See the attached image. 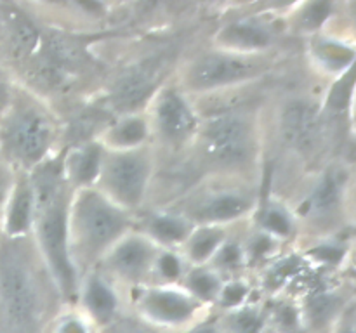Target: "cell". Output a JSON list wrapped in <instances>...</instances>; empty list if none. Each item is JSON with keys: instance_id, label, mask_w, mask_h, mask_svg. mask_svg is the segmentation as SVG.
I'll return each instance as SVG.
<instances>
[{"instance_id": "obj_26", "label": "cell", "mask_w": 356, "mask_h": 333, "mask_svg": "<svg viewBox=\"0 0 356 333\" xmlns=\"http://www.w3.org/2000/svg\"><path fill=\"white\" fill-rule=\"evenodd\" d=\"M146 92H148V80L143 78V76H131V78L125 80L117 90V103L120 106L132 108L139 103V101L145 99Z\"/></svg>"}, {"instance_id": "obj_6", "label": "cell", "mask_w": 356, "mask_h": 333, "mask_svg": "<svg viewBox=\"0 0 356 333\" xmlns=\"http://www.w3.org/2000/svg\"><path fill=\"white\" fill-rule=\"evenodd\" d=\"M52 141V127L37 110L13 111L2 128V144L7 155L23 166L40 163Z\"/></svg>"}, {"instance_id": "obj_32", "label": "cell", "mask_w": 356, "mask_h": 333, "mask_svg": "<svg viewBox=\"0 0 356 333\" xmlns=\"http://www.w3.org/2000/svg\"><path fill=\"white\" fill-rule=\"evenodd\" d=\"M54 333H89V328L76 316H68V318H63L58 323Z\"/></svg>"}, {"instance_id": "obj_8", "label": "cell", "mask_w": 356, "mask_h": 333, "mask_svg": "<svg viewBox=\"0 0 356 333\" xmlns=\"http://www.w3.org/2000/svg\"><path fill=\"white\" fill-rule=\"evenodd\" d=\"M202 302L188 290L149 288L139 298V312L149 323L167 328L188 326L197 319Z\"/></svg>"}, {"instance_id": "obj_22", "label": "cell", "mask_w": 356, "mask_h": 333, "mask_svg": "<svg viewBox=\"0 0 356 333\" xmlns=\"http://www.w3.org/2000/svg\"><path fill=\"white\" fill-rule=\"evenodd\" d=\"M148 229L153 238L165 243V245L186 241L188 236L193 231L190 222L176 217V215H159V217L152 219Z\"/></svg>"}, {"instance_id": "obj_36", "label": "cell", "mask_w": 356, "mask_h": 333, "mask_svg": "<svg viewBox=\"0 0 356 333\" xmlns=\"http://www.w3.org/2000/svg\"><path fill=\"white\" fill-rule=\"evenodd\" d=\"M190 333H226L225 328L219 325H200L191 330Z\"/></svg>"}, {"instance_id": "obj_24", "label": "cell", "mask_w": 356, "mask_h": 333, "mask_svg": "<svg viewBox=\"0 0 356 333\" xmlns=\"http://www.w3.org/2000/svg\"><path fill=\"white\" fill-rule=\"evenodd\" d=\"M186 290L193 295L197 300L212 302L218 300V295L221 291V281L214 273L205 269H197L188 276Z\"/></svg>"}, {"instance_id": "obj_30", "label": "cell", "mask_w": 356, "mask_h": 333, "mask_svg": "<svg viewBox=\"0 0 356 333\" xmlns=\"http://www.w3.org/2000/svg\"><path fill=\"white\" fill-rule=\"evenodd\" d=\"M156 266H159L160 274H162L165 280L174 281L181 276V262L174 253H163L156 260Z\"/></svg>"}, {"instance_id": "obj_39", "label": "cell", "mask_w": 356, "mask_h": 333, "mask_svg": "<svg viewBox=\"0 0 356 333\" xmlns=\"http://www.w3.org/2000/svg\"><path fill=\"white\" fill-rule=\"evenodd\" d=\"M3 99H6V90H3V85L0 83V104L3 103Z\"/></svg>"}, {"instance_id": "obj_17", "label": "cell", "mask_w": 356, "mask_h": 333, "mask_svg": "<svg viewBox=\"0 0 356 333\" xmlns=\"http://www.w3.org/2000/svg\"><path fill=\"white\" fill-rule=\"evenodd\" d=\"M82 304L90 319L99 325H106L117 312L118 298L101 278L92 276L87 280L82 290Z\"/></svg>"}, {"instance_id": "obj_34", "label": "cell", "mask_w": 356, "mask_h": 333, "mask_svg": "<svg viewBox=\"0 0 356 333\" xmlns=\"http://www.w3.org/2000/svg\"><path fill=\"white\" fill-rule=\"evenodd\" d=\"M10 186H13V184L7 180L6 173H3L2 169H0V215H2L3 207H6V201H7V196H9Z\"/></svg>"}, {"instance_id": "obj_1", "label": "cell", "mask_w": 356, "mask_h": 333, "mask_svg": "<svg viewBox=\"0 0 356 333\" xmlns=\"http://www.w3.org/2000/svg\"><path fill=\"white\" fill-rule=\"evenodd\" d=\"M31 186L35 193L33 228L37 231L38 245L61 293L73 295L76 280L70 259L68 215L59 179L51 170H42L37 180H31Z\"/></svg>"}, {"instance_id": "obj_20", "label": "cell", "mask_w": 356, "mask_h": 333, "mask_svg": "<svg viewBox=\"0 0 356 333\" xmlns=\"http://www.w3.org/2000/svg\"><path fill=\"white\" fill-rule=\"evenodd\" d=\"M225 241V231L219 225L209 224L204 228L191 231L186 239L188 255L193 262H205L218 253Z\"/></svg>"}, {"instance_id": "obj_12", "label": "cell", "mask_w": 356, "mask_h": 333, "mask_svg": "<svg viewBox=\"0 0 356 333\" xmlns=\"http://www.w3.org/2000/svg\"><path fill=\"white\" fill-rule=\"evenodd\" d=\"M318 125V110L306 101H292L282 114V134L291 146L306 149L312 146Z\"/></svg>"}, {"instance_id": "obj_4", "label": "cell", "mask_w": 356, "mask_h": 333, "mask_svg": "<svg viewBox=\"0 0 356 333\" xmlns=\"http://www.w3.org/2000/svg\"><path fill=\"white\" fill-rule=\"evenodd\" d=\"M152 163L143 151L124 149V151L103 153L99 179L101 193L122 208H131L141 203L148 187Z\"/></svg>"}, {"instance_id": "obj_15", "label": "cell", "mask_w": 356, "mask_h": 333, "mask_svg": "<svg viewBox=\"0 0 356 333\" xmlns=\"http://www.w3.org/2000/svg\"><path fill=\"white\" fill-rule=\"evenodd\" d=\"M350 298L341 297L339 293H318L309 298L305 305V311L301 314L302 325L312 332H330L332 325Z\"/></svg>"}, {"instance_id": "obj_35", "label": "cell", "mask_w": 356, "mask_h": 333, "mask_svg": "<svg viewBox=\"0 0 356 333\" xmlns=\"http://www.w3.org/2000/svg\"><path fill=\"white\" fill-rule=\"evenodd\" d=\"M298 2L299 0H261V6H263V9L277 10V9H287V7L294 6V3Z\"/></svg>"}, {"instance_id": "obj_13", "label": "cell", "mask_w": 356, "mask_h": 333, "mask_svg": "<svg viewBox=\"0 0 356 333\" xmlns=\"http://www.w3.org/2000/svg\"><path fill=\"white\" fill-rule=\"evenodd\" d=\"M348 173L343 169H330L318 179L309 194V208L318 217H329L341 210L346 198Z\"/></svg>"}, {"instance_id": "obj_37", "label": "cell", "mask_w": 356, "mask_h": 333, "mask_svg": "<svg viewBox=\"0 0 356 333\" xmlns=\"http://www.w3.org/2000/svg\"><path fill=\"white\" fill-rule=\"evenodd\" d=\"M350 117H351V123H353V127L356 130V83H355L353 92H351V99H350Z\"/></svg>"}, {"instance_id": "obj_7", "label": "cell", "mask_w": 356, "mask_h": 333, "mask_svg": "<svg viewBox=\"0 0 356 333\" xmlns=\"http://www.w3.org/2000/svg\"><path fill=\"white\" fill-rule=\"evenodd\" d=\"M204 142L207 153L218 163L238 165L252 153V125L240 114H222L209 121Z\"/></svg>"}, {"instance_id": "obj_29", "label": "cell", "mask_w": 356, "mask_h": 333, "mask_svg": "<svg viewBox=\"0 0 356 333\" xmlns=\"http://www.w3.org/2000/svg\"><path fill=\"white\" fill-rule=\"evenodd\" d=\"M329 333H356V297L350 298Z\"/></svg>"}, {"instance_id": "obj_5", "label": "cell", "mask_w": 356, "mask_h": 333, "mask_svg": "<svg viewBox=\"0 0 356 333\" xmlns=\"http://www.w3.org/2000/svg\"><path fill=\"white\" fill-rule=\"evenodd\" d=\"M264 62L250 54L218 52L207 54L191 62L184 75V85L193 92L225 89L236 83L249 82L264 71Z\"/></svg>"}, {"instance_id": "obj_31", "label": "cell", "mask_w": 356, "mask_h": 333, "mask_svg": "<svg viewBox=\"0 0 356 333\" xmlns=\"http://www.w3.org/2000/svg\"><path fill=\"white\" fill-rule=\"evenodd\" d=\"M344 253H346V250H344L343 246L322 245L318 246V248L313 250L312 255L323 264H339L341 260H343Z\"/></svg>"}, {"instance_id": "obj_18", "label": "cell", "mask_w": 356, "mask_h": 333, "mask_svg": "<svg viewBox=\"0 0 356 333\" xmlns=\"http://www.w3.org/2000/svg\"><path fill=\"white\" fill-rule=\"evenodd\" d=\"M313 56L325 71L344 75L356 61V51L343 42L332 38H320L313 44Z\"/></svg>"}, {"instance_id": "obj_33", "label": "cell", "mask_w": 356, "mask_h": 333, "mask_svg": "<svg viewBox=\"0 0 356 333\" xmlns=\"http://www.w3.org/2000/svg\"><path fill=\"white\" fill-rule=\"evenodd\" d=\"M218 260L222 267H233L240 262V250L236 245H226L218 250Z\"/></svg>"}, {"instance_id": "obj_9", "label": "cell", "mask_w": 356, "mask_h": 333, "mask_svg": "<svg viewBox=\"0 0 356 333\" xmlns=\"http://www.w3.org/2000/svg\"><path fill=\"white\" fill-rule=\"evenodd\" d=\"M108 267L129 281L143 280L155 260V246L141 236H122L108 250Z\"/></svg>"}, {"instance_id": "obj_21", "label": "cell", "mask_w": 356, "mask_h": 333, "mask_svg": "<svg viewBox=\"0 0 356 333\" xmlns=\"http://www.w3.org/2000/svg\"><path fill=\"white\" fill-rule=\"evenodd\" d=\"M101 158H103V153L99 151L97 146H86V148L80 149L76 155L72 156L68 163L72 180H75L76 184H82V186H87L94 179H97Z\"/></svg>"}, {"instance_id": "obj_23", "label": "cell", "mask_w": 356, "mask_h": 333, "mask_svg": "<svg viewBox=\"0 0 356 333\" xmlns=\"http://www.w3.org/2000/svg\"><path fill=\"white\" fill-rule=\"evenodd\" d=\"M332 9L334 0H306L299 12L296 14V28L306 33L320 30L332 14Z\"/></svg>"}, {"instance_id": "obj_16", "label": "cell", "mask_w": 356, "mask_h": 333, "mask_svg": "<svg viewBox=\"0 0 356 333\" xmlns=\"http://www.w3.org/2000/svg\"><path fill=\"white\" fill-rule=\"evenodd\" d=\"M252 207V198L245 193H235V191H225L216 196L209 198L200 208H198V219L209 222V224H221V222L235 221Z\"/></svg>"}, {"instance_id": "obj_2", "label": "cell", "mask_w": 356, "mask_h": 333, "mask_svg": "<svg viewBox=\"0 0 356 333\" xmlns=\"http://www.w3.org/2000/svg\"><path fill=\"white\" fill-rule=\"evenodd\" d=\"M124 208L101 191L82 189L68 217V239L87 257L106 253L127 231Z\"/></svg>"}, {"instance_id": "obj_19", "label": "cell", "mask_w": 356, "mask_h": 333, "mask_svg": "<svg viewBox=\"0 0 356 333\" xmlns=\"http://www.w3.org/2000/svg\"><path fill=\"white\" fill-rule=\"evenodd\" d=\"M148 135V125L141 117H127L122 121L115 123L106 132V142L115 151H124V149H136L145 142Z\"/></svg>"}, {"instance_id": "obj_11", "label": "cell", "mask_w": 356, "mask_h": 333, "mask_svg": "<svg viewBox=\"0 0 356 333\" xmlns=\"http://www.w3.org/2000/svg\"><path fill=\"white\" fill-rule=\"evenodd\" d=\"M35 193L31 180L19 179L10 186L2 212L3 231L9 238H19L33 228Z\"/></svg>"}, {"instance_id": "obj_3", "label": "cell", "mask_w": 356, "mask_h": 333, "mask_svg": "<svg viewBox=\"0 0 356 333\" xmlns=\"http://www.w3.org/2000/svg\"><path fill=\"white\" fill-rule=\"evenodd\" d=\"M40 297L30 267L14 252L0 253V319L6 333H35Z\"/></svg>"}, {"instance_id": "obj_38", "label": "cell", "mask_w": 356, "mask_h": 333, "mask_svg": "<svg viewBox=\"0 0 356 333\" xmlns=\"http://www.w3.org/2000/svg\"><path fill=\"white\" fill-rule=\"evenodd\" d=\"M76 2L89 7V9H97V7H99V2H97V0H76Z\"/></svg>"}, {"instance_id": "obj_10", "label": "cell", "mask_w": 356, "mask_h": 333, "mask_svg": "<svg viewBox=\"0 0 356 333\" xmlns=\"http://www.w3.org/2000/svg\"><path fill=\"white\" fill-rule=\"evenodd\" d=\"M155 127L169 142L186 141L197 127L195 113L188 101L176 90H163L155 103Z\"/></svg>"}, {"instance_id": "obj_40", "label": "cell", "mask_w": 356, "mask_h": 333, "mask_svg": "<svg viewBox=\"0 0 356 333\" xmlns=\"http://www.w3.org/2000/svg\"><path fill=\"white\" fill-rule=\"evenodd\" d=\"M51 2H56V0H51Z\"/></svg>"}, {"instance_id": "obj_27", "label": "cell", "mask_w": 356, "mask_h": 333, "mask_svg": "<svg viewBox=\"0 0 356 333\" xmlns=\"http://www.w3.org/2000/svg\"><path fill=\"white\" fill-rule=\"evenodd\" d=\"M263 224L271 234L282 236V238H285V236H289L292 232L291 217L284 210H280V208H270L264 214Z\"/></svg>"}, {"instance_id": "obj_25", "label": "cell", "mask_w": 356, "mask_h": 333, "mask_svg": "<svg viewBox=\"0 0 356 333\" xmlns=\"http://www.w3.org/2000/svg\"><path fill=\"white\" fill-rule=\"evenodd\" d=\"M263 318L256 309H240L232 314L228 325L222 326L226 333H259Z\"/></svg>"}, {"instance_id": "obj_28", "label": "cell", "mask_w": 356, "mask_h": 333, "mask_svg": "<svg viewBox=\"0 0 356 333\" xmlns=\"http://www.w3.org/2000/svg\"><path fill=\"white\" fill-rule=\"evenodd\" d=\"M247 293H249V290H247L245 284L240 283V281H233V283H228L225 284V287H221V291H219L218 295V300L222 307L236 309L243 304Z\"/></svg>"}, {"instance_id": "obj_14", "label": "cell", "mask_w": 356, "mask_h": 333, "mask_svg": "<svg viewBox=\"0 0 356 333\" xmlns=\"http://www.w3.org/2000/svg\"><path fill=\"white\" fill-rule=\"evenodd\" d=\"M218 44L226 52L252 54V52L263 51L271 44V35L259 23L238 21V23L228 24V26L219 31Z\"/></svg>"}]
</instances>
